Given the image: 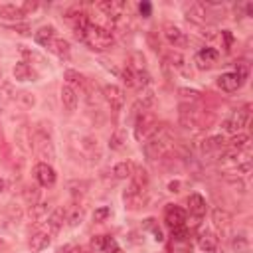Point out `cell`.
<instances>
[{
    "mask_svg": "<svg viewBox=\"0 0 253 253\" xmlns=\"http://www.w3.org/2000/svg\"><path fill=\"white\" fill-rule=\"evenodd\" d=\"M212 220H214V224L218 225V227H229V224H231V216H229V212H225V210H222V208H216L214 212H212Z\"/></svg>",
    "mask_w": 253,
    "mask_h": 253,
    "instance_id": "obj_36",
    "label": "cell"
},
{
    "mask_svg": "<svg viewBox=\"0 0 253 253\" xmlns=\"http://www.w3.org/2000/svg\"><path fill=\"white\" fill-rule=\"evenodd\" d=\"M125 144H127V133H125V129H117L109 139V148L111 150H123Z\"/></svg>",
    "mask_w": 253,
    "mask_h": 253,
    "instance_id": "obj_29",
    "label": "cell"
},
{
    "mask_svg": "<svg viewBox=\"0 0 253 253\" xmlns=\"http://www.w3.org/2000/svg\"><path fill=\"white\" fill-rule=\"evenodd\" d=\"M156 129H158V119L154 113L142 111L137 115V119H135V139L137 141L144 142L146 139H150L156 133Z\"/></svg>",
    "mask_w": 253,
    "mask_h": 253,
    "instance_id": "obj_4",
    "label": "cell"
},
{
    "mask_svg": "<svg viewBox=\"0 0 253 253\" xmlns=\"http://www.w3.org/2000/svg\"><path fill=\"white\" fill-rule=\"evenodd\" d=\"M0 141H2V129H0Z\"/></svg>",
    "mask_w": 253,
    "mask_h": 253,
    "instance_id": "obj_60",
    "label": "cell"
},
{
    "mask_svg": "<svg viewBox=\"0 0 253 253\" xmlns=\"http://www.w3.org/2000/svg\"><path fill=\"white\" fill-rule=\"evenodd\" d=\"M103 251H109V253H123L121 247L117 245V241L111 237V235H105V249Z\"/></svg>",
    "mask_w": 253,
    "mask_h": 253,
    "instance_id": "obj_47",
    "label": "cell"
},
{
    "mask_svg": "<svg viewBox=\"0 0 253 253\" xmlns=\"http://www.w3.org/2000/svg\"><path fill=\"white\" fill-rule=\"evenodd\" d=\"M34 40H36V44H38V46H42V48H50V46H52V42L56 40V28H54V26H42V28L34 34Z\"/></svg>",
    "mask_w": 253,
    "mask_h": 253,
    "instance_id": "obj_21",
    "label": "cell"
},
{
    "mask_svg": "<svg viewBox=\"0 0 253 253\" xmlns=\"http://www.w3.org/2000/svg\"><path fill=\"white\" fill-rule=\"evenodd\" d=\"M12 99H16V89H14V85H12L10 81H2V83H0V101L8 103V101H12Z\"/></svg>",
    "mask_w": 253,
    "mask_h": 253,
    "instance_id": "obj_37",
    "label": "cell"
},
{
    "mask_svg": "<svg viewBox=\"0 0 253 253\" xmlns=\"http://www.w3.org/2000/svg\"><path fill=\"white\" fill-rule=\"evenodd\" d=\"M218 57H220V52H218V50H214V48H202V50L196 54L194 61H196V65H198L200 69H210V67L218 61Z\"/></svg>",
    "mask_w": 253,
    "mask_h": 253,
    "instance_id": "obj_14",
    "label": "cell"
},
{
    "mask_svg": "<svg viewBox=\"0 0 253 253\" xmlns=\"http://www.w3.org/2000/svg\"><path fill=\"white\" fill-rule=\"evenodd\" d=\"M109 216H111V208H109V206H99V208L93 212V222H95V224H103Z\"/></svg>",
    "mask_w": 253,
    "mask_h": 253,
    "instance_id": "obj_42",
    "label": "cell"
},
{
    "mask_svg": "<svg viewBox=\"0 0 253 253\" xmlns=\"http://www.w3.org/2000/svg\"><path fill=\"white\" fill-rule=\"evenodd\" d=\"M249 121V105H245L243 109H237L231 117H227L224 123H222V131L224 133H229V135H237Z\"/></svg>",
    "mask_w": 253,
    "mask_h": 253,
    "instance_id": "obj_6",
    "label": "cell"
},
{
    "mask_svg": "<svg viewBox=\"0 0 253 253\" xmlns=\"http://www.w3.org/2000/svg\"><path fill=\"white\" fill-rule=\"evenodd\" d=\"M224 146H225V139L222 135H214V137H210V139L204 141L202 150L204 152H214V150H222Z\"/></svg>",
    "mask_w": 253,
    "mask_h": 253,
    "instance_id": "obj_30",
    "label": "cell"
},
{
    "mask_svg": "<svg viewBox=\"0 0 253 253\" xmlns=\"http://www.w3.org/2000/svg\"><path fill=\"white\" fill-rule=\"evenodd\" d=\"M133 71H142V69H146V59H144V56L141 54V52H133L131 54V65H129Z\"/></svg>",
    "mask_w": 253,
    "mask_h": 253,
    "instance_id": "obj_39",
    "label": "cell"
},
{
    "mask_svg": "<svg viewBox=\"0 0 253 253\" xmlns=\"http://www.w3.org/2000/svg\"><path fill=\"white\" fill-rule=\"evenodd\" d=\"M247 146H249V137H247V135H243V133L233 135V137L229 139V142H227V148L237 150V152H241V150H243V148H247Z\"/></svg>",
    "mask_w": 253,
    "mask_h": 253,
    "instance_id": "obj_35",
    "label": "cell"
},
{
    "mask_svg": "<svg viewBox=\"0 0 253 253\" xmlns=\"http://www.w3.org/2000/svg\"><path fill=\"white\" fill-rule=\"evenodd\" d=\"M50 50H52L57 57H61V59H67V57H69V54H71V46H69V42H67V40H63V38H56V40L52 42Z\"/></svg>",
    "mask_w": 253,
    "mask_h": 253,
    "instance_id": "obj_25",
    "label": "cell"
},
{
    "mask_svg": "<svg viewBox=\"0 0 253 253\" xmlns=\"http://www.w3.org/2000/svg\"><path fill=\"white\" fill-rule=\"evenodd\" d=\"M63 79H65V85H69V87H81L83 89V85H85V77H83L79 71H75V69H65V73H63Z\"/></svg>",
    "mask_w": 253,
    "mask_h": 253,
    "instance_id": "obj_27",
    "label": "cell"
},
{
    "mask_svg": "<svg viewBox=\"0 0 253 253\" xmlns=\"http://www.w3.org/2000/svg\"><path fill=\"white\" fill-rule=\"evenodd\" d=\"M34 148L38 152V156L42 158V162L52 164L56 160V146L52 141V133L50 129L46 131V123H40V127L34 131Z\"/></svg>",
    "mask_w": 253,
    "mask_h": 253,
    "instance_id": "obj_3",
    "label": "cell"
},
{
    "mask_svg": "<svg viewBox=\"0 0 253 253\" xmlns=\"http://www.w3.org/2000/svg\"><path fill=\"white\" fill-rule=\"evenodd\" d=\"M22 196H24V200H26L30 206H34V204L40 202V188H38V186H26V188L22 190Z\"/></svg>",
    "mask_w": 253,
    "mask_h": 253,
    "instance_id": "obj_38",
    "label": "cell"
},
{
    "mask_svg": "<svg viewBox=\"0 0 253 253\" xmlns=\"http://www.w3.org/2000/svg\"><path fill=\"white\" fill-rule=\"evenodd\" d=\"M133 170H135V166H133L131 162L123 160V162H117V164H115V168H113V174H115V178L125 180V178H131Z\"/></svg>",
    "mask_w": 253,
    "mask_h": 253,
    "instance_id": "obj_31",
    "label": "cell"
},
{
    "mask_svg": "<svg viewBox=\"0 0 253 253\" xmlns=\"http://www.w3.org/2000/svg\"><path fill=\"white\" fill-rule=\"evenodd\" d=\"M166 59H168V61H166L168 65H172V67H174L176 71H180L184 77H190V75H192V71H190V67H188V63H186V57H184L182 54H178V52L172 50V52L166 54Z\"/></svg>",
    "mask_w": 253,
    "mask_h": 253,
    "instance_id": "obj_16",
    "label": "cell"
},
{
    "mask_svg": "<svg viewBox=\"0 0 253 253\" xmlns=\"http://www.w3.org/2000/svg\"><path fill=\"white\" fill-rule=\"evenodd\" d=\"M0 18L6 20V22L20 24V22L26 18V14H24L22 8L16 6V4H2V6H0Z\"/></svg>",
    "mask_w": 253,
    "mask_h": 253,
    "instance_id": "obj_17",
    "label": "cell"
},
{
    "mask_svg": "<svg viewBox=\"0 0 253 253\" xmlns=\"http://www.w3.org/2000/svg\"><path fill=\"white\" fill-rule=\"evenodd\" d=\"M150 81H152V77H150V73H148L146 69H142V71H135V87H137L141 93L148 89Z\"/></svg>",
    "mask_w": 253,
    "mask_h": 253,
    "instance_id": "obj_33",
    "label": "cell"
},
{
    "mask_svg": "<svg viewBox=\"0 0 253 253\" xmlns=\"http://www.w3.org/2000/svg\"><path fill=\"white\" fill-rule=\"evenodd\" d=\"M12 75L16 81H36L38 73L32 69V65L28 61H18L12 69Z\"/></svg>",
    "mask_w": 253,
    "mask_h": 253,
    "instance_id": "obj_18",
    "label": "cell"
},
{
    "mask_svg": "<svg viewBox=\"0 0 253 253\" xmlns=\"http://www.w3.org/2000/svg\"><path fill=\"white\" fill-rule=\"evenodd\" d=\"M168 190H170V192H180V182L178 180L170 182V184H168Z\"/></svg>",
    "mask_w": 253,
    "mask_h": 253,
    "instance_id": "obj_55",
    "label": "cell"
},
{
    "mask_svg": "<svg viewBox=\"0 0 253 253\" xmlns=\"http://www.w3.org/2000/svg\"><path fill=\"white\" fill-rule=\"evenodd\" d=\"M101 93H103V99L109 103L111 111L119 113L123 109V105H125V91L119 85H115V83H109V85L103 87Z\"/></svg>",
    "mask_w": 253,
    "mask_h": 253,
    "instance_id": "obj_9",
    "label": "cell"
},
{
    "mask_svg": "<svg viewBox=\"0 0 253 253\" xmlns=\"http://www.w3.org/2000/svg\"><path fill=\"white\" fill-rule=\"evenodd\" d=\"M164 38L168 40V44L174 46V48H188V44H190L188 36L176 24H170V22L164 24Z\"/></svg>",
    "mask_w": 253,
    "mask_h": 253,
    "instance_id": "obj_12",
    "label": "cell"
},
{
    "mask_svg": "<svg viewBox=\"0 0 253 253\" xmlns=\"http://www.w3.org/2000/svg\"><path fill=\"white\" fill-rule=\"evenodd\" d=\"M222 38L225 40V50H229V46H231V42H233L231 32H229V30H224V32H222Z\"/></svg>",
    "mask_w": 253,
    "mask_h": 253,
    "instance_id": "obj_52",
    "label": "cell"
},
{
    "mask_svg": "<svg viewBox=\"0 0 253 253\" xmlns=\"http://www.w3.org/2000/svg\"><path fill=\"white\" fill-rule=\"evenodd\" d=\"M0 83H2V69H0Z\"/></svg>",
    "mask_w": 253,
    "mask_h": 253,
    "instance_id": "obj_58",
    "label": "cell"
},
{
    "mask_svg": "<svg viewBox=\"0 0 253 253\" xmlns=\"http://www.w3.org/2000/svg\"><path fill=\"white\" fill-rule=\"evenodd\" d=\"M81 220H83V210H79V208H75V210L67 216V224H69L71 227L79 225V224H81Z\"/></svg>",
    "mask_w": 253,
    "mask_h": 253,
    "instance_id": "obj_46",
    "label": "cell"
},
{
    "mask_svg": "<svg viewBox=\"0 0 253 253\" xmlns=\"http://www.w3.org/2000/svg\"><path fill=\"white\" fill-rule=\"evenodd\" d=\"M73 249H75V247L67 243V245H63V247H59V249L56 251V253H73Z\"/></svg>",
    "mask_w": 253,
    "mask_h": 253,
    "instance_id": "obj_54",
    "label": "cell"
},
{
    "mask_svg": "<svg viewBox=\"0 0 253 253\" xmlns=\"http://www.w3.org/2000/svg\"><path fill=\"white\" fill-rule=\"evenodd\" d=\"M12 28L20 34H30V26L28 24H12Z\"/></svg>",
    "mask_w": 253,
    "mask_h": 253,
    "instance_id": "obj_53",
    "label": "cell"
},
{
    "mask_svg": "<svg viewBox=\"0 0 253 253\" xmlns=\"http://www.w3.org/2000/svg\"><path fill=\"white\" fill-rule=\"evenodd\" d=\"M34 178H36V182H38L42 188H50V186L56 184L57 174H56V170H54L52 164H48V162H38V164L34 166Z\"/></svg>",
    "mask_w": 253,
    "mask_h": 253,
    "instance_id": "obj_7",
    "label": "cell"
},
{
    "mask_svg": "<svg viewBox=\"0 0 253 253\" xmlns=\"http://www.w3.org/2000/svg\"><path fill=\"white\" fill-rule=\"evenodd\" d=\"M210 253H224V251H218V249H216V251H210Z\"/></svg>",
    "mask_w": 253,
    "mask_h": 253,
    "instance_id": "obj_59",
    "label": "cell"
},
{
    "mask_svg": "<svg viewBox=\"0 0 253 253\" xmlns=\"http://www.w3.org/2000/svg\"><path fill=\"white\" fill-rule=\"evenodd\" d=\"M170 142H172V139H170V131H168V127H164V125L160 127L158 125L156 133L150 139L144 141L142 152H144V156L148 160H156V158H160V156L166 154V150L170 148Z\"/></svg>",
    "mask_w": 253,
    "mask_h": 253,
    "instance_id": "obj_2",
    "label": "cell"
},
{
    "mask_svg": "<svg viewBox=\"0 0 253 253\" xmlns=\"http://www.w3.org/2000/svg\"><path fill=\"white\" fill-rule=\"evenodd\" d=\"M243 79L235 73V71H227V73H222L220 77H218V87L222 89V91H225V93H235L241 85H243Z\"/></svg>",
    "mask_w": 253,
    "mask_h": 253,
    "instance_id": "obj_13",
    "label": "cell"
},
{
    "mask_svg": "<svg viewBox=\"0 0 253 253\" xmlns=\"http://www.w3.org/2000/svg\"><path fill=\"white\" fill-rule=\"evenodd\" d=\"M218 235L216 233H212V231H202L200 233V237H198V245H200V249L202 251H206V253H210V251H216L218 249Z\"/></svg>",
    "mask_w": 253,
    "mask_h": 253,
    "instance_id": "obj_24",
    "label": "cell"
},
{
    "mask_svg": "<svg viewBox=\"0 0 253 253\" xmlns=\"http://www.w3.org/2000/svg\"><path fill=\"white\" fill-rule=\"evenodd\" d=\"M8 212H10V216H12V220H14V222H20V218H22V210H20L18 206H8Z\"/></svg>",
    "mask_w": 253,
    "mask_h": 253,
    "instance_id": "obj_51",
    "label": "cell"
},
{
    "mask_svg": "<svg viewBox=\"0 0 253 253\" xmlns=\"http://www.w3.org/2000/svg\"><path fill=\"white\" fill-rule=\"evenodd\" d=\"M131 184L137 186V188H141V190H146V186H148V174H146V170H142V168H135L133 174H131Z\"/></svg>",
    "mask_w": 253,
    "mask_h": 253,
    "instance_id": "obj_32",
    "label": "cell"
},
{
    "mask_svg": "<svg viewBox=\"0 0 253 253\" xmlns=\"http://www.w3.org/2000/svg\"><path fill=\"white\" fill-rule=\"evenodd\" d=\"M119 77L123 79V83H125L127 87H135V71H133L129 65H127V67L121 71V75H119Z\"/></svg>",
    "mask_w": 253,
    "mask_h": 253,
    "instance_id": "obj_44",
    "label": "cell"
},
{
    "mask_svg": "<svg viewBox=\"0 0 253 253\" xmlns=\"http://www.w3.org/2000/svg\"><path fill=\"white\" fill-rule=\"evenodd\" d=\"M50 216V204L48 202H38L34 206H30V220L34 224H40V222H46Z\"/></svg>",
    "mask_w": 253,
    "mask_h": 253,
    "instance_id": "obj_23",
    "label": "cell"
},
{
    "mask_svg": "<svg viewBox=\"0 0 253 253\" xmlns=\"http://www.w3.org/2000/svg\"><path fill=\"white\" fill-rule=\"evenodd\" d=\"M178 95H180L182 101H190V103H196L202 97V93L198 89H190V87H180L178 89Z\"/></svg>",
    "mask_w": 253,
    "mask_h": 253,
    "instance_id": "obj_40",
    "label": "cell"
},
{
    "mask_svg": "<svg viewBox=\"0 0 253 253\" xmlns=\"http://www.w3.org/2000/svg\"><path fill=\"white\" fill-rule=\"evenodd\" d=\"M75 38L93 52H105L115 44V36L111 32V28H105V26H99L93 22L87 28L75 30Z\"/></svg>",
    "mask_w": 253,
    "mask_h": 253,
    "instance_id": "obj_1",
    "label": "cell"
},
{
    "mask_svg": "<svg viewBox=\"0 0 253 253\" xmlns=\"http://www.w3.org/2000/svg\"><path fill=\"white\" fill-rule=\"evenodd\" d=\"M46 222H48L50 231H52V233H57V231L63 227V224L67 222V214H65L63 208H56L54 212H50V216H48Z\"/></svg>",
    "mask_w": 253,
    "mask_h": 253,
    "instance_id": "obj_20",
    "label": "cell"
},
{
    "mask_svg": "<svg viewBox=\"0 0 253 253\" xmlns=\"http://www.w3.org/2000/svg\"><path fill=\"white\" fill-rule=\"evenodd\" d=\"M59 97H61V105L67 113H73L77 109V91L69 85H63L61 91H59Z\"/></svg>",
    "mask_w": 253,
    "mask_h": 253,
    "instance_id": "obj_19",
    "label": "cell"
},
{
    "mask_svg": "<svg viewBox=\"0 0 253 253\" xmlns=\"http://www.w3.org/2000/svg\"><path fill=\"white\" fill-rule=\"evenodd\" d=\"M20 8H22L24 14H30V12H36L38 10V2H24Z\"/></svg>",
    "mask_w": 253,
    "mask_h": 253,
    "instance_id": "obj_50",
    "label": "cell"
},
{
    "mask_svg": "<svg viewBox=\"0 0 253 253\" xmlns=\"http://www.w3.org/2000/svg\"><path fill=\"white\" fill-rule=\"evenodd\" d=\"M186 220H188V218H186V212H184L180 206L168 204V206L164 208V222H166V225L170 227V229L186 225Z\"/></svg>",
    "mask_w": 253,
    "mask_h": 253,
    "instance_id": "obj_11",
    "label": "cell"
},
{
    "mask_svg": "<svg viewBox=\"0 0 253 253\" xmlns=\"http://www.w3.org/2000/svg\"><path fill=\"white\" fill-rule=\"evenodd\" d=\"M18 50H20V54L26 57V59H30V61H36V63H44V57L36 52V50H28L26 46H18Z\"/></svg>",
    "mask_w": 253,
    "mask_h": 253,
    "instance_id": "obj_41",
    "label": "cell"
},
{
    "mask_svg": "<svg viewBox=\"0 0 253 253\" xmlns=\"http://www.w3.org/2000/svg\"><path fill=\"white\" fill-rule=\"evenodd\" d=\"M152 233H154V239H156V241H162V239H164L160 227H152Z\"/></svg>",
    "mask_w": 253,
    "mask_h": 253,
    "instance_id": "obj_56",
    "label": "cell"
},
{
    "mask_svg": "<svg viewBox=\"0 0 253 253\" xmlns=\"http://www.w3.org/2000/svg\"><path fill=\"white\" fill-rule=\"evenodd\" d=\"M2 245H4V243H2V239H0V249H2Z\"/></svg>",
    "mask_w": 253,
    "mask_h": 253,
    "instance_id": "obj_61",
    "label": "cell"
},
{
    "mask_svg": "<svg viewBox=\"0 0 253 253\" xmlns=\"http://www.w3.org/2000/svg\"><path fill=\"white\" fill-rule=\"evenodd\" d=\"M83 91H85V97H87V103L89 105H97L99 103V95H103V93H99V87H97V83L95 81H85V85H83Z\"/></svg>",
    "mask_w": 253,
    "mask_h": 253,
    "instance_id": "obj_28",
    "label": "cell"
},
{
    "mask_svg": "<svg viewBox=\"0 0 253 253\" xmlns=\"http://www.w3.org/2000/svg\"><path fill=\"white\" fill-rule=\"evenodd\" d=\"M172 237H174V241L184 243V241H188V239H190V231H188V227H186V225H182V227H174V229H172Z\"/></svg>",
    "mask_w": 253,
    "mask_h": 253,
    "instance_id": "obj_43",
    "label": "cell"
},
{
    "mask_svg": "<svg viewBox=\"0 0 253 253\" xmlns=\"http://www.w3.org/2000/svg\"><path fill=\"white\" fill-rule=\"evenodd\" d=\"M52 243V235L48 231H36L32 237H30V249L32 251H44L48 249V245Z\"/></svg>",
    "mask_w": 253,
    "mask_h": 253,
    "instance_id": "obj_22",
    "label": "cell"
},
{
    "mask_svg": "<svg viewBox=\"0 0 253 253\" xmlns=\"http://www.w3.org/2000/svg\"><path fill=\"white\" fill-rule=\"evenodd\" d=\"M186 204H188L190 214L196 216V218H202V216H206V212H208V204H206V198H204L202 194H196V192L190 194L188 200H186Z\"/></svg>",
    "mask_w": 253,
    "mask_h": 253,
    "instance_id": "obj_15",
    "label": "cell"
},
{
    "mask_svg": "<svg viewBox=\"0 0 253 253\" xmlns=\"http://www.w3.org/2000/svg\"><path fill=\"white\" fill-rule=\"evenodd\" d=\"M16 99H18L20 103H24L26 107H34V105H36L34 95H32V93H28V91H20V93H16Z\"/></svg>",
    "mask_w": 253,
    "mask_h": 253,
    "instance_id": "obj_45",
    "label": "cell"
},
{
    "mask_svg": "<svg viewBox=\"0 0 253 253\" xmlns=\"http://www.w3.org/2000/svg\"><path fill=\"white\" fill-rule=\"evenodd\" d=\"M8 188V182H6V178H2V176H0V192H4Z\"/></svg>",
    "mask_w": 253,
    "mask_h": 253,
    "instance_id": "obj_57",
    "label": "cell"
},
{
    "mask_svg": "<svg viewBox=\"0 0 253 253\" xmlns=\"http://www.w3.org/2000/svg\"><path fill=\"white\" fill-rule=\"evenodd\" d=\"M123 202H125V208L127 210H141V208H144V204H146V190H141V188H137V186H129L125 192H123Z\"/></svg>",
    "mask_w": 253,
    "mask_h": 253,
    "instance_id": "obj_8",
    "label": "cell"
},
{
    "mask_svg": "<svg viewBox=\"0 0 253 253\" xmlns=\"http://www.w3.org/2000/svg\"><path fill=\"white\" fill-rule=\"evenodd\" d=\"M229 245H231V251L233 253H249V247H251L249 245V237L245 233H235L231 237Z\"/></svg>",
    "mask_w": 253,
    "mask_h": 253,
    "instance_id": "obj_26",
    "label": "cell"
},
{
    "mask_svg": "<svg viewBox=\"0 0 253 253\" xmlns=\"http://www.w3.org/2000/svg\"><path fill=\"white\" fill-rule=\"evenodd\" d=\"M180 123H182V127L196 125V111L190 105H180Z\"/></svg>",
    "mask_w": 253,
    "mask_h": 253,
    "instance_id": "obj_34",
    "label": "cell"
},
{
    "mask_svg": "<svg viewBox=\"0 0 253 253\" xmlns=\"http://www.w3.org/2000/svg\"><path fill=\"white\" fill-rule=\"evenodd\" d=\"M184 16H186L188 22L198 24V26H204L210 20V10H208V6L204 2H192V4L186 6Z\"/></svg>",
    "mask_w": 253,
    "mask_h": 253,
    "instance_id": "obj_10",
    "label": "cell"
},
{
    "mask_svg": "<svg viewBox=\"0 0 253 253\" xmlns=\"http://www.w3.org/2000/svg\"><path fill=\"white\" fill-rule=\"evenodd\" d=\"M139 12H141V16L148 18V16L152 14V4H150V2H141V4H139Z\"/></svg>",
    "mask_w": 253,
    "mask_h": 253,
    "instance_id": "obj_49",
    "label": "cell"
},
{
    "mask_svg": "<svg viewBox=\"0 0 253 253\" xmlns=\"http://www.w3.org/2000/svg\"><path fill=\"white\" fill-rule=\"evenodd\" d=\"M97 8L109 18V22H111L113 26H117V24L125 18L127 4H125V2H119V0H103V2L97 4Z\"/></svg>",
    "mask_w": 253,
    "mask_h": 253,
    "instance_id": "obj_5",
    "label": "cell"
},
{
    "mask_svg": "<svg viewBox=\"0 0 253 253\" xmlns=\"http://www.w3.org/2000/svg\"><path fill=\"white\" fill-rule=\"evenodd\" d=\"M91 247H93L95 251H103V249H105V235H95V237L91 239Z\"/></svg>",
    "mask_w": 253,
    "mask_h": 253,
    "instance_id": "obj_48",
    "label": "cell"
}]
</instances>
